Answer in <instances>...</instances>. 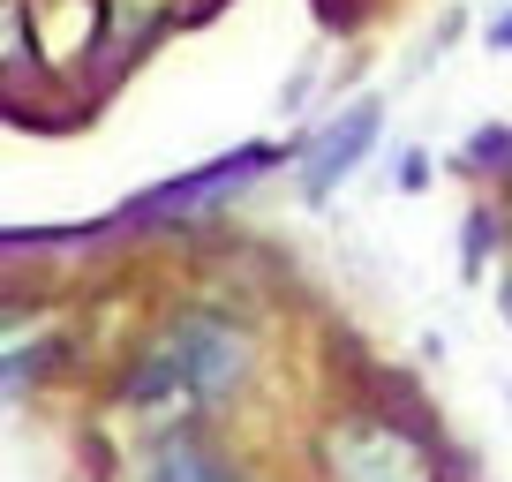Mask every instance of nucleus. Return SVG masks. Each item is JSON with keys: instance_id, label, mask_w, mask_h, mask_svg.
Segmentation results:
<instances>
[{"instance_id": "f257e3e1", "label": "nucleus", "mask_w": 512, "mask_h": 482, "mask_svg": "<svg viewBox=\"0 0 512 482\" xmlns=\"http://www.w3.org/2000/svg\"><path fill=\"white\" fill-rule=\"evenodd\" d=\"M309 460L317 482H445V452L400 415H332Z\"/></svg>"}, {"instance_id": "f03ea898", "label": "nucleus", "mask_w": 512, "mask_h": 482, "mask_svg": "<svg viewBox=\"0 0 512 482\" xmlns=\"http://www.w3.org/2000/svg\"><path fill=\"white\" fill-rule=\"evenodd\" d=\"M166 362L181 370V385H189L196 407H226L241 385H249L256 370V339L241 317H226V309H189V317L166 324Z\"/></svg>"}, {"instance_id": "7ed1b4c3", "label": "nucleus", "mask_w": 512, "mask_h": 482, "mask_svg": "<svg viewBox=\"0 0 512 482\" xmlns=\"http://www.w3.org/2000/svg\"><path fill=\"white\" fill-rule=\"evenodd\" d=\"M384 129V98H354L339 121H324L317 144L302 151V204H324V196L339 189V181L354 174V166L369 159V144H377Z\"/></svg>"}, {"instance_id": "20e7f679", "label": "nucleus", "mask_w": 512, "mask_h": 482, "mask_svg": "<svg viewBox=\"0 0 512 482\" xmlns=\"http://www.w3.org/2000/svg\"><path fill=\"white\" fill-rule=\"evenodd\" d=\"M121 400H128V407H144V415H159L166 437L189 430V415H196V400H189V385H181V370L166 362V347H151L144 362L121 377Z\"/></svg>"}, {"instance_id": "39448f33", "label": "nucleus", "mask_w": 512, "mask_h": 482, "mask_svg": "<svg viewBox=\"0 0 512 482\" xmlns=\"http://www.w3.org/2000/svg\"><path fill=\"white\" fill-rule=\"evenodd\" d=\"M144 482H241V475L204 445V437L174 430V437H159V452H151V475H144Z\"/></svg>"}, {"instance_id": "423d86ee", "label": "nucleus", "mask_w": 512, "mask_h": 482, "mask_svg": "<svg viewBox=\"0 0 512 482\" xmlns=\"http://www.w3.org/2000/svg\"><path fill=\"white\" fill-rule=\"evenodd\" d=\"M482 249H497V219H490V211H467V249H460V272H482Z\"/></svg>"}, {"instance_id": "0eeeda50", "label": "nucleus", "mask_w": 512, "mask_h": 482, "mask_svg": "<svg viewBox=\"0 0 512 482\" xmlns=\"http://www.w3.org/2000/svg\"><path fill=\"white\" fill-rule=\"evenodd\" d=\"M512 159V129H482L467 136V166H505Z\"/></svg>"}, {"instance_id": "6e6552de", "label": "nucleus", "mask_w": 512, "mask_h": 482, "mask_svg": "<svg viewBox=\"0 0 512 482\" xmlns=\"http://www.w3.org/2000/svg\"><path fill=\"white\" fill-rule=\"evenodd\" d=\"M23 0H0V61H23Z\"/></svg>"}, {"instance_id": "1a4fd4ad", "label": "nucleus", "mask_w": 512, "mask_h": 482, "mask_svg": "<svg viewBox=\"0 0 512 482\" xmlns=\"http://www.w3.org/2000/svg\"><path fill=\"white\" fill-rule=\"evenodd\" d=\"M400 189H407V196L430 189V159H422V151H400Z\"/></svg>"}, {"instance_id": "9d476101", "label": "nucleus", "mask_w": 512, "mask_h": 482, "mask_svg": "<svg viewBox=\"0 0 512 482\" xmlns=\"http://www.w3.org/2000/svg\"><path fill=\"white\" fill-rule=\"evenodd\" d=\"M482 38H490L497 53H512V8H497V16H490V31H482Z\"/></svg>"}, {"instance_id": "9b49d317", "label": "nucleus", "mask_w": 512, "mask_h": 482, "mask_svg": "<svg viewBox=\"0 0 512 482\" xmlns=\"http://www.w3.org/2000/svg\"><path fill=\"white\" fill-rule=\"evenodd\" d=\"M497 294H505V317H512V279H505V287H497Z\"/></svg>"}]
</instances>
